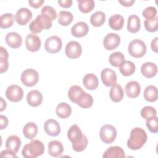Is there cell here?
<instances>
[{"mask_svg": "<svg viewBox=\"0 0 158 158\" xmlns=\"http://www.w3.org/2000/svg\"><path fill=\"white\" fill-rule=\"evenodd\" d=\"M119 3H120L122 6L125 7H130L135 2V0H129V1H118Z\"/></svg>", "mask_w": 158, "mask_h": 158, "instance_id": "obj_49", "label": "cell"}, {"mask_svg": "<svg viewBox=\"0 0 158 158\" xmlns=\"http://www.w3.org/2000/svg\"><path fill=\"white\" fill-rule=\"evenodd\" d=\"M56 113L59 118H67L71 115L72 107L67 102H60L56 107Z\"/></svg>", "mask_w": 158, "mask_h": 158, "instance_id": "obj_28", "label": "cell"}, {"mask_svg": "<svg viewBox=\"0 0 158 158\" xmlns=\"http://www.w3.org/2000/svg\"><path fill=\"white\" fill-rule=\"evenodd\" d=\"M144 98L148 102H154L157 99V89L154 85H149L144 91Z\"/></svg>", "mask_w": 158, "mask_h": 158, "instance_id": "obj_31", "label": "cell"}, {"mask_svg": "<svg viewBox=\"0 0 158 158\" xmlns=\"http://www.w3.org/2000/svg\"><path fill=\"white\" fill-rule=\"evenodd\" d=\"M141 86L136 81H130L125 86L127 96L130 98H136L140 93Z\"/></svg>", "mask_w": 158, "mask_h": 158, "instance_id": "obj_21", "label": "cell"}, {"mask_svg": "<svg viewBox=\"0 0 158 158\" xmlns=\"http://www.w3.org/2000/svg\"><path fill=\"white\" fill-rule=\"evenodd\" d=\"M52 19L45 14L38 15L36 18L31 22L29 25V29L33 34L42 31L44 29L48 30L52 27Z\"/></svg>", "mask_w": 158, "mask_h": 158, "instance_id": "obj_5", "label": "cell"}, {"mask_svg": "<svg viewBox=\"0 0 158 158\" xmlns=\"http://www.w3.org/2000/svg\"><path fill=\"white\" fill-rule=\"evenodd\" d=\"M38 133V126L34 122H28L23 128L24 136L28 139H33Z\"/></svg>", "mask_w": 158, "mask_h": 158, "instance_id": "obj_29", "label": "cell"}, {"mask_svg": "<svg viewBox=\"0 0 158 158\" xmlns=\"http://www.w3.org/2000/svg\"><path fill=\"white\" fill-rule=\"evenodd\" d=\"M125 157L123 149L119 146H110L109 148L102 155L103 158L110 157H120L124 158Z\"/></svg>", "mask_w": 158, "mask_h": 158, "instance_id": "obj_27", "label": "cell"}, {"mask_svg": "<svg viewBox=\"0 0 158 158\" xmlns=\"http://www.w3.org/2000/svg\"><path fill=\"white\" fill-rule=\"evenodd\" d=\"M14 23V15L11 13H6L0 17V27L1 28H8Z\"/></svg>", "mask_w": 158, "mask_h": 158, "instance_id": "obj_38", "label": "cell"}, {"mask_svg": "<svg viewBox=\"0 0 158 158\" xmlns=\"http://www.w3.org/2000/svg\"><path fill=\"white\" fill-rule=\"evenodd\" d=\"M64 152L62 144L57 141L53 140L48 143V153L52 157H59Z\"/></svg>", "mask_w": 158, "mask_h": 158, "instance_id": "obj_23", "label": "cell"}, {"mask_svg": "<svg viewBox=\"0 0 158 158\" xmlns=\"http://www.w3.org/2000/svg\"><path fill=\"white\" fill-rule=\"evenodd\" d=\"M0 99H1V109H0V111L2 112L4 109H6V108L7 107V104H6V102L4 100V99L2 97H1Z\"/></svg>", "mask_w": 158, "mask_h": 158, "instance_id": "obj_50", "label": "cell"}, {"mask_svg": "<svg viewBox=\"0 0 158 158\" xmlns=\"http://www.w3.org/2000/svg\"><path fill=\"white\" fill-rule=\"evenodd\" d=\"M43 95L38 90H31L29 91L27 96V103L31 107L40 106L43 101Z\"/></svg>", "mask_w": 158, "mask_h": 158, "instance_id": "obj_20", "label": "cell"}, {"mask_svg": "<svg viewBox=\"0 0 158 158\" xmlns=\"http://www.w3.org/2000/svg\"><path fill=\"white\" fill-rule=\"evenodd\" d=\"M101 78L103 84L106 86H111L117 81L116 73L109 68H106L101 71Z\"/></svg>", "mask_w": 158, "mask_h": 158, "instance_id": "obj_15", "label": "cell"}, {"mask_svg": "<svg viewBox=\"0 0 158 158\" xmlns=\"http://www.w3.org/2000/svg\"><path fill=\"white\" fill-rule=\"evenodd\" d=\"M124 25L123 17L120 14L111 15L109 19V27L114 30H121Z\"/></svg>", "mask_w": 158, "mask_h": 158, "instance_id": "obj_30", "label": "cell"}, {"mask_svg": "<svg viewBox=\"0 0 158 158\" xmlns=\"http://www.w3.org/2000/svg\"><path fill=\"white\" fill-rule=\"evenodd\" d=\"M45 132L51 136H56L60 133V126L54 119H48L44 123Z\"/></svg>", "mask_w": 158, "mask_h": 158, "instance_id": "obj_16", "label": "cell"}, {"mask_svg": "<svg viewBox=\"0 0 158 158\" xmlns=\"http://www.w3.org/2000/svg\"><path fill=\"white\" fill-rule=\"evenodd\" d=\"M99 136L103 143L110 144L115 141L117 137L116 128L112 125H104L100 129Z\"/></svg>", "mask_w": 158, "mask_h": 158, "instance_id": "obj_7", "label": "cell"}, {"mask_svg": "<svg viewBox=\"0 0 158 158\" xmlns=\"http://www.w3.org/2000/svg\"><path fill=\"white\" fill-rule=\"evenodd\" d=\"M25 44L28 51L30 52H36L40 49L41 41L38 36L30 33L27 36Z\"/></svg>", "mask_w": 158, "mask_h": 158, "instance_id": "obj_14", "label": "cell"}, {"mask_svg": "<svg viewBox=\"0 0 158 158\" xmlns=\"http://www.w3.org/2000/svg\"><path fill=\"white\" fill-rule=\"evenodd\" d=\"M141 116L146 120L157 117L156 110L152 106H145L141 110Z\"/></svg>", "mask_w": 158, "mask_h": 158, "instance_id": "obj_39", "label": "cell"}, {"mask_svg": "<svg viewBox=\"0 0 158 158\" xmlns=\"http://www.w3.org/2000/svg\"><path fill=\"white\" fill-rule=\"evenodd\" d=\"M144 28L149 32L157 31L158 29V17L156 16L152 19H146L144 22Z\"/></svg>", "mask_w": 158, "mask_h": 158, "instance_id": "obj_40", "label": "cell"}, {"mask_svg": "<svg viewBox=\"0 0 158 158\" xmlns=\"http://www.w3.org/2000/svg\"><path fill=\"white\" fill-rule=\"evenodd\" d=\"M41 14L49 16L52 19V20H55L57 17V12L55 9L50 6H44L41 10Z\"/></svg>", "mask_w": 158, "mask_h": 158, "instance_id": "obj_42", "label": "cell"}, {"mask_svg": "<svg viewBox=\"0 0 158 158\" xmlns=\"http://www.w3.org/2000/svg\"><path fill=\"white\" fill-rule=\"evenodd\" d=\"M73 19L72 14L69 11L62 10L58 14V23L62 26H68Z\"/></svg>", "mask_w": 158, "mask_h": 158, "instance_id": "obj_36", "label": "cell"}, {"mask_svg": "<svg viewBox=\"0 0 158 158\" xmlns=\"http://www.w3.org/2000/svg\"><path fill=\"white\" fill-rule=\"evenodd\" d=\"M62 46V40L59 36L55 35L48 37L44 43L45 50L51 54H55L59 52Z\"/></svg>", "mask_w": 158, "mask_h": 158, "instance_id": "obj_9", "label": "cell"}, {"mask_svg": "<svg viewBox=\"0 0 158 158\" xmlns=\"http://www.w3.org/2000/svg\"><path fill=\"white\" fill-rule=\"evenodd\" d=\"M148 139L146 131L141 128L135 127L130 131V135L127 140V146L130 149L138 150L141 149Z\"/></svg>", "mask_w": 158, "mask_h": 158, "instance_id": "obj_3", "label": "cell"}, {"mask_svg": "<svg viewBox=\"0 0 158 158\" xmlns=\"http://www.w3.org/2000/svg\"><path fill=\"white\" fill-rule=\"evenodd\" d=\"M8 58H9V54L7 50L1 46L0 48V72L4 73L6 72L9 67V63H8Z\"/></svg>", "mask_w": 158, "mask_h": 158, "instance_id": "obj_35", "label": "cell"}, {"mask_svg": "<svg viewBox=\"0 0 158 158\" xmlns=\"http://www.w3.org/2000/svg\"><path fill=\"white\" fill-rule=\"evenodd\" d=\"M141 72L144 77L147 78H151L156 75L157 72V67L153 62H147L141 65Z\"/></svg>", "mask_w": 158, "mask_h": 158, "instance_id": "obj_19", "label": "cell"}, {"mask_svg": "<svg viewBox=\"0 0 158 158\" xmlns=\"http://www.w3.org/2000/svg\"><path fill=\"white\" fill-rule=\"evenodd\" d=\"M79 10L85 14L90 12L94 8L95 2L93 0H77Z\"/></svg>", "mask_w": 158, "mask_h": 158, "instance_id": "obj_37", "label": "cell"}, {"mask_svg": "<svg viewBox=\"0 0 158 158\" xmlns=\"http://www.w3.org/2000/svg\"><path fill=\"white\" fill-rule=\"evenodd\" d=\"M32 18V12L27 8L22 7L16 12L14 19L16 22L22 26L27 25Z\"/></svg>", "mask_w": 158, "mask_h": 158, "instance_id": "obj_13", "label": "cell"}, {"mask_svg": "<svg viewBox=\"0 0 158 158\" xmlns=\"http://www.w3.org/2000/svg\"><path fill=\"white\" fill-rule=\"evenodd\" d=\"M141 28L140 19L136 15H131L128 18L127 30L131 33H136Z\"/></svg>", "mask_w": 158, "mask_h": 158, "instance_id": "obj_26", "label": "cell"}, {"mask_svg": "<svg viewBox=\"0 0 158 158\" xmlns=\"http://www.w3.org/2000/svg\"><path fill=\"white\" fill-rule=\"evenodd\" d=\"M89 31V27L84 22H78L73 25L71 28V34L76 38L85 36Z\"/></svg>", "mask_w": 158, "mask_h": 158, "instance_id": "obj_17", "label": "cell"}, {"mask_svg": "<svg viewBox=\"0 0 158 158\" xmlns=\"http://www.w3.org/2000/svg\"><path fill=\"white\" fill-rule=\"evenodd\" d=\"M21 143V139L18 136L11 135L6 141V148L16 154L20 148Z\"/></svg>", "mask_w": 158, "mask_h": 158, "instance_id": "obj_24", "label": "cell"}, {"mask_svg": "<svg viewBox=\"0 0 158 158\" xmlns=\"http://www.w3.org/2000/svg\"><path fill=\"white\" fill-rule=\"evenodd\" d=\"M68 97L72 102L84 109L91 107L93 104L92 96L86 93L81 87L78 85H73L70 88Z\"/></svg>", "mask_w": 158, "mask_h": 158, "instance_id": "obj_1", "label": "cell"}, {"mask_svg": "<svg viewBox=\"0 0 158 158\" xmlns=\"http://www.w3.org/2000/svg\"><path fill=\"white\" fill-rule=\"evenodd\" d=\"M157 40L158 38L156 37L154 40H152L151 44V49L155 52H157Z\"/></svg>", "mask_w": 158, "mask_h": 158, "instance_id": "obj_48", "label": "cell"}, {"mask_svg": "<svg viewBox=\"0 0 158 158\" xmlns=\"http://www.w3.org/2000/svg\"><path fill=\"white\" fill-rule=\"evenodd\" d=\"M1 156L4 157H17V156H16L15 153L9 150V149H6V150H3L2 151H1Z\"/></svg>", "mask_w": 158, "mask_h": 158, "instance_id": "obj_46", "label": "cell"}, {"mask_svg": "<svg viewBox=\"0 0 158 158\" xmlns=\"http://www.w3.org/2000/svg\"><path fill=\"white\" fill-rule=\"evenodd\" d=\"M5 40L7 44L14 49L20 48L22 44V36L18 33L14 31L8 33L6 36Z\"/></svg>", "mask_w": 158, "mask_h": 158, "instance_id": "obj_18", "label": "cell"}, {"mask_svg": "<svg viewBox=\"0 0 158 158\" xmlns=\"http://www.w3.org/2000/svg\"><path fill=\"white\" fill-rule=\"evenodd\" d=\"M5 94L8 100L11 102H17L23 98V91L20 86L16 85H12L7 87Z\"/></svg>", "mask_w": 158, "mask_h": 158, "instance_id": "obj_10", "label": "cell"}, {"mask_svg": "<svg viewBox=\"0 0 158 158\" xmlns=\"http://www.w3.org/2000/svg\"><path fill=\"white\" fill-rule=\"evenodd\" d=\"M83 83L88 90H94L99 85L98 77L93 73L86 74L83 78Z\"/></svg>", "mask_w": 158, "mask_h": 158, "instance_id": "obj_25", "label": "cell"}, {"mask_svg": "<svg viewBox=\"0 0 158 158\" xmlns=\"http://www.w3.org/2000/svg\"><path fill=\"white\" fill-rule=\"evenodd\" d=\"M157 9L156 7L152 6H149L145 8L142 12V15L146 19H152L156 17Z\"/></svg>", "mask_w": 158, "mask_h": 158, "instance_id": "obj_43", "label": "cell"}, {"mask_svg": "<svg viewBox=\"0 0 158 158\" xmlns=\"http://www.w3.org/2000/svg\"><path fill=\"white\" fill-rule=\"evenodd\" d=\"M146 45L141 40L135 39L131 41L128 44V51L130 55L135 58H140L146 52Z\"/></svg>", "mask_w": 158, "mask_h": 158, "instance_id": "obj_6", "label": "cell"}, {"mask_svg": "<svg viewBox=\"0 0 158 158\" xmlns=\"http://www.w3.org/2000/svg\"><path fill=\"white\" fill-rule=\"evenodd\" d=\"M44 2V0H33V1L29 0L28 4L31 7L35 9H38L42 6Z\"/></svg>", "mask_w": 158, "mask_h": 158, "instance_id": "obj_44", "label": "cell"}, {"mask_svg": "<svg viewBox=\"0 0 158 158\" xmlns=\"http://www.w3.org/2000/svg\"><path fill=\"white\" fill-rule=\"evenodd\" d=\"M44 152L43 143L38 139H34L23 147L22 154L26 158H36L43 154Z\"/></svg>", "mask_w": 158, "mask_h": 158, "instance_id": "obj_4", "label": "cell"}, {"mask_svg": "<svg viewBox=\"0 0 158 158\" xmlns=\"http://www.w3.org/2000/svg\"><path fill=\"white\" fill-rule=\"evenodd\" d=\"M67 137L72 144L73 149L76 152H81L87 147L88 138L83 134L77 125L74 124L69 128L67 131Z\"/></svg>", "mask_w": 158, "mask_h": 158, "instance_id": "obj_2", "label": "cell"}, {"mask_svg": "<svg viewBox=\"0 0 158 158\" xmlns=\"http://www.w3.org/2000/svg\"><path fill=\"white\" fill-rule=\"evenodd\" d=\"M136 67L133 62L130 60H125L124 62L119 67L120 73L123 76H130L135 72Z\"/></svg>", "mask_w": 158, "mask_h": 158, "instance_id": "obj_32", "label": "cell"}, {"mask_svg": "<svg viewBox=\"0 0 158 158\" xmlns=\"http://www.w3.org/2000/svg\"><path fill=\"white\" fill-rule=\"evenodd\" d=\"M120 43V36L114 33H108L103 40V45L106 49L112 51L117 48Z\"/></svg>", "mask_w": 158, "mask_h": 158, "instance_id": "obj_12", "label": "cell"}, {"mask_svg": "<svg viewBox=\"0 0 158 158\" xmlns=\"http://www.w3.org/2000/svg\"><path fill=\"white\" fill-rule=\"evenodd\" d=\"M125 60V56L121 52H114L109 57L110 64L115 67H119Z\"/></svg>", "mask_w": 158, "mask_h": 158, "instance_id": "obj_34", "label": "cell"}, {"mask_svg": "<svg viewBox=\"0 0 158 158\" xmlns=\"http://www.w3.org/2000/svg\"><path fill=\"white\" fill-rule=\"evenodd\" d=\"M106 20V15L102 11H97L90 17L91 24L96 27L102 26Z\"/></svg>", "mask_w": 158, "mask_h": 158, "instance_id": "obj_33", "label": "cell"}, {"mask_svg": "<svg viewBox=\"0 0 158 158\" xmlns=\"http://www.w3.org/2000/svg\"><path fill=\"white\" fill-rule=\"evenodd\" d=\"M0 129L1 130H4V128H6L9 123V121H8V118L6 116L3 115H0Z\"/></svg>", "mask_w": 158, "mask_h": 158, "instance_id": "obj_45", "label": "cell"}, {"mask_svg": "<svg viewBox=\"0 0 158 158\" xmlns=\"http://www.w3.org/2000/svg\"><path fill=\"white\" fill-rule=\"evenodd\" d=\"M146 125L150 132L156 133L158 131V118L157 117L146 120Z\"/></svg>", "mask_w": 158, "mask_h": 158, "instance_id": "obj_41", "label": "cell"}, {"mask_svg": "<svg viewBox=\"0 0 158 158\" xmlns=\"http://www.w3.org/2000/svg\"><path fill=\"white\" fill-rule=\"evenodd\" d=\"M66 56L70 59L78 58L82 52V48L80 44L75 41H69L65 49Z\"/></svg>", "mask_w": 158, "mask_h": 158, "instance_id": "obj_11", "label": "cell"}, {"mask_svg": "<svg viewBox=\"0 0 158 158\" xmlns=\"http://www.w3.org/2000/svg\"><path fill=\"white\" fill-rule=\"evenodd\" d=\"M20 80L23 85L28 87H31L38 82L39 74L35 69H27L22 73Z\"/></svg>", "mask_w": 158, "mask_h": 158, "instance_id": "obj_8", "label": "cell"}, {"mask_svg": "<svg viewBox=\"0 0 158 158\" xmlns=\"http://www.w3.org/2000/svg\"><path fill=\"white\" fill-rule=\"evenodd\" d=\"M58 4L64 8H69L72 5V0H63L58 1Z\"/></svg>", "mask_w": 158, "mask_h": 158, "instance_id": "obj_47", "label": "cell"}, {"mask_svg": "<svg viewBox=\"0 0 158 158\" xmlns=\"http://www.w3.org/2000/svg\"><path fill=\"white\" fill-rule=\"evenodd\" d=\"M109 96L110 99L114 102L121 101L124 96V91L122 87L115 83L112 86L110 89Z\"/></svg>", "mask_w": 158, "mask_h": 158, "instance_id": "obj_22", "label": "cell"}]
</instances>
